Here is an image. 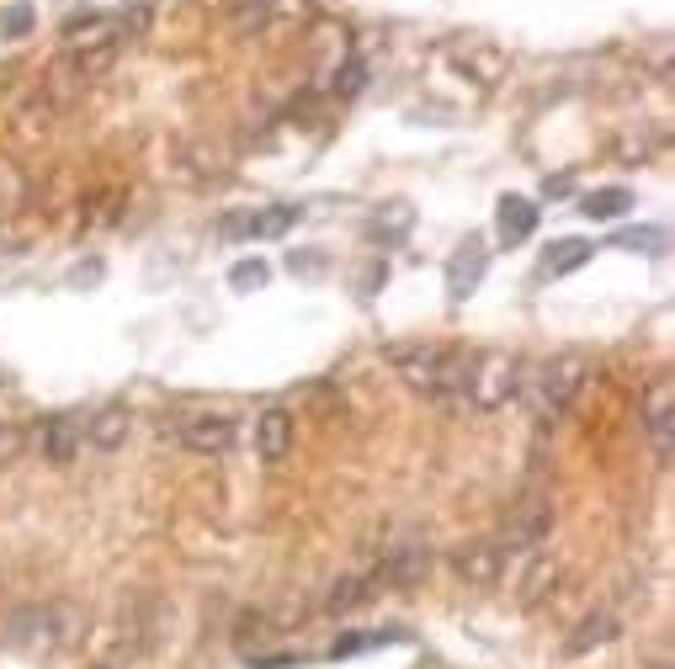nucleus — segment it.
<instances>
[{
  "label": "nucleus",
  "instance_id": "nucleus-4",
  "mask_svg": "<svg viewBox=\"0 0 675 669\" xmlns=\"http://www.w3.org/2000/svg\"><path fill=\"white\" fill-rule=\"evenodd\" d=\"M516 383H522V361L511 351H479L468 356V404L473 410H505L511 399H516Z\"/></svg>",
  "mask_w": 675,
  "mask_h": 669
},
{
  "label": "nucleus",
  "instance_id": "nucleus-7",
  "mask_svg": "<svg viewBox=\"0 0 675 669\" xmlns=\"http://www.w3.org/2000/svg\"><path fill=\"white\" fill-rule=\"evenodd\" d=\"M484 272H490L484 240H462V245L453 250V261H447V292H453V303L473 298V287L484 282Z\"/></svg>",
  "mask_w": 675,
  "mask_h": 669
},
{
  "label": "nucleus",
  "instance_id": "nucleus-9",
  "mask_svg": "<svg viewBox=\"0 0 675 669\" xmlns=\"http://www.w3.org/2000/svg\"><path fill=\"white\" fill-rule=\"evenodd\" d=\"M500 553L495 542H462L458 553H453V568H458V579L462 585H473V590H490L500 579Z\"/></svg>",
  "mask_w": 675,
  "mask_h": 669
},
{
  "label": "nucleus",
  "instance_id": "nucleus-16",
  "mask_svg": "<svg viewBox=\"0 0 675 669\" xmlns=\"http://www.w3.org/2000/svg\"><path fill=\"white\" fill-rule=\"evenodd\" d=\"M611 637H617V616H611V611H591V616L569 633L564 654H569V659H585L591 648H602V643H611Z\"/></svg>",
  "mask_w": 675,
  "mask_h": 669
},
{
  "label": "nucleus",
  "instance_id": "nucleus-11",
  "mask_svg": "<svg viewBox=\"0 0 675 669\" xmlns=\"http://www.w3.org/2000/svg\"><path fill=\"white\" fill-rule=\"evenodd\" d=\"M314 16V0H250L240 27H304Z\"/></svg>",
  "mask_w": 675,
  "mask_h": 669
},
{
  "label": "nucleus",
  "instance_id": "nucleus-12",
  "mask_svg": "<svg viewBox=\"0 0 675 669\" xmlns=\"http://www.w3.org/2000/svg\"><path fill=\"white\" fill-rule=\"evenodd\" d=\"M643 430H649V441H654V458L671 462V436H675V393L671 383H654L649 393V410H643Z\"/></svg>",
  "mask_w": 675,
  "mask_h": 669
},
{
  "label": "nucleus",
  "instance_id": "nucleus-19",
  "mask_svg": "<svg viewBox=\"0 0 675 669\" xmlns=\"http://www.w3.org/2000/svg\"><path fill=\"white\" fill-rule=\"evenodd\" d=\"M75 447H80V425L75 420H43V458L48 462H70L75 458Z\"/></svg>",
  "mask_w": 675,
  "mask_h": 669
},
{
  "label": "nucleus",
  "instance_id": "nucleus-30",
  "mask_svg": "<svg viewBox=\"0 0 675 669\" xmlns=\"http://www.w3.org/2000/svg\"><path fill=\"white\" fill-rule=\"evenodd\" d=\"M335 85H341V91H362V65H341Z\"/></svg>",
  "mask_w": 675,
  "mask_h": 669
},
{
  "label": "nucleus",
  "instance_id": "nucleus-26",
  "mask_svg": "<svg viewBox=\"0 0 675 669\" xmlns=\"http://www.w3.org/2000/svg\"><path fill=\"white\" fill-rule=\"evenodd\" d=\"M617 245H633V250L660 255V250L671 245V234H665V229H628V234H617Z\"/></svg>",
  "mask_w": 675,
  "mask_h": 669
},
{
  "label": "nucleus",
  "instance_id": "nucleus-29",
  "mask_svg": "<svg viewBox=\"0 0 675 669\" xmlns=\"http://www.w3.org/2000/svg\"><path fill=\"white\" fill-rule=\"evenodd\" d=\"M287 272H298V277H304V272H309V277H320L324 255H304V250H293V255H287Z\"/></svg>",
  "mask_w": 675,
  "mask_h": 669
},
{
  "label": "nucleus",
  "instance_id": "nucleus-13",
  "mask_svg": "<svg viewBox=\"0 0 675 669\" xmlns=\"http://www.w3.org/2000/svg\"><path fill=\"white\" fill-rule=\"evenodd\" d=\"M495 229H500V245H522V240H533L537 203H533V197H516V192H505V197L495 203Z\"/></svg>",
  "mask_w": 675,
  "mask_h": 669
},
{
  "label": "nucleus",
  "instance_id": "nucleus-3",
  "mask_svg": "<svg viewBox=\"0 0 675 669\" xmlns=\"http://www.w3.org/2000/svg\"><path fill=\"white\" fill-rule=\"evenodd\" d=\"M580 383H585V356H580V351H559V356H548V361H537L533 372L522 367V383H516V393H527V399H533L537 420H553L559 410H569V404H574Z\"/></svg>",
  "mask_w": 675,
  "mask_h": 669
},
{
  "label": "nucleus",
  "instance_id": "nucleus-15",
  "mask_svg": "<svg viewBox=\"0 0 675 669\" xmlns=\"http://www.w3.org/2000/svg\"><path fill=\"white\" fill-rule=\"evenodd\" d=\"M128 430H134V415L123 410V404H107L102 415H91V425L80 430L91 447H102V452H117L123 441H128Z\"/></svg>",
  "mask_w": 675,
  "mask_h": 669
},
{
  "label": "nucleus",
  "instance_id": "nucleus-17",
  "mask_svg": "<svg viewBox=\"0 0 675 669\" xmlns=\"http://www.w3.org/2000/svg\"><path fill=\"white\" fill-rule=\"evenodd\" d=\"M591 240H553L548 255H542V277H569V272H580L585 261H591Z\"/></svg>",
  "mask_w": 675,
  "mask_h": 669
},
{
  "label": "nucleus",
  "instance_id": "nucleus-1",
  "mask_svg": "<svg viewBox=\"0 0 675 669\" xmlns=\"http://www.w3.org/2000/svg\"><path fill=\"white\" fill-rule=\"evenodd\" d=\"M5 643L27 659H54L70 643H80V616L70 605H27L5 616Z\"/></svg>",
  "mask_w": 675,
  "mask_h": 669
},
{
  "label": "nucleus",
  "instance_id": "nucleus-6",
  "mask_svg": "<svg viewBox=\"0 0 675 669\" xmlns=\"http://www.w3.org/2000/svg\"><path fill=\"white\" fill-rule=\"evenodd\" d=\"M234 436H240V425L229 420V415H214V410L181 415V425H176V441L186 452H203V458H224L234 447Z\"/></svg>",
  "mask_w": 675,
  "mask_h": 669
},
{
  "label": "nucleus",
  "instance_id": "nucleus-2",
  "mask_svg": "<svg viewBox=\"0 0 675 669\" xmlns=\"http://www.w3.org/2000/svg\"><path fill=\"white\" fill-rule=\"evenodd\" d=\"M389 367L415 393L447 399L468 378V351H447V346H389Z\"/></svg>",
  "mask_w": 675,
  "mask_h": 669
},
{
  "label": "nucleus",
  "instance_id": "nucleus-14",
  "mask_svg": "<svg viewBox=\"0 0 675 669\" xmlns=\"http://www.w3.org/2000/svg\"><path fill=\"white\" fill-rule=\"evenodd\" d=\"M255 452H261V462H283L293 452V415H287L283 404L261 410V420H255Z\"/></svg>",
  "mask_w": 675,
  "mask_h": 669
},
{
  "label": "nucleus",
  "instance_id": "nucleus-23",
  "mask_svg": "<svg viewBox=\"0 0 675 669\" xmlns=\"http://www.w3.org/2000/svg\"><path fill=\"white\" fill-rule=\"evenodd\" d=\"M362 596H367V579H362V574H346V579H335V590H330V611H352Z\"/></svg>",
  "mask_w": 675,
  "mask_h": 669
},
{
  "label": "nucleus",
  "instance_id": "nucleus-18",
  "mask_svg": "<svg viewBox=\"0 0 675 669\" xmlns=\"http://www.w3.org/2000/svg\"><path fill=\"white\" fill-rule=\"evenodd\" d=\"M628 208H633V192H628V186H602V192H591V197L580 203V212L596 218V223H611V218H622Z\"/></svg>",
  "mask_w": 675,
  "mask_h": 669
},
{
  "label": "nucleus",
  "instance_id": "nucleus-10",
  "mask_svg": "<svg viewBox=\"0 0 675 669\" xmlns=\"http://www.w3.org/2000/svg\"><path fill=\"white\" fill-rule=\"evenodd\" d=\"M298 212L293 203H277V208H261V212H240V218H229L224 223V234H250V240H283L287 229L298 223Z\"/></svg>",
  "mask_w": 675,
  "mask_h": 669
},
{
  "label": "nucleus",
  "instance_id": "nucleus-25",
  "mask_svg": "<svg viewBox=\"0 0 675 669\" xmlns=\"http://www.w3.org/2000/svg\"><path fill=\"white\" fill-rule=\"evenodd\" d=\"M410 223H415V212L404 208V203H393V212H378V218H373V234H389V240H399Z\"/></svg>",
  "mask_w": 675,
  "mask_h": 669
},
{
  "label": "nucleus",
  "instance_id": "nucleus-31",
  "mask_svg": "<svg viewBox=\"0 0 675 669\" xmlns=\"http://www.w3.org/2000/svg\"><path fill=\"white\" fill-rule=\"evenodd\" d=\"M384 277H389V266H384V261H373V266L362 272V292H373V287L384 282Z\"/></svg>",
  "mask_w": 675,
  "mask_h": 669
},
{
  "label": "nucleus",
  "instance_id": "nucleus-24",
  "mask_svg": "<svg viewBox=\"0 0 675 669\" xmlns=\"http://www.w3.org/2000/svg\"><path fill=\"white\" fill-rule=\"evenodd\" d=\"M266 277H272L266 261H240V266L229 272V287H234V292H250V287H266Z\"/></svg>",
  "mask_w": 675,
  "mask_h": 669
},
{
  "label": "nucleus",
  "instance_id": "nucleus-22",
  "mask_svg": "<svg viewBox=\"0 0 675 669\" xmlns=\"http://www.w3.org/2000/svg\"><path fill=\"white\" fill-rule=\"evenodd\" d=\"M112 33H117V27H112V22H102V16H91V22H70V27H65L70 48H91V43L102 48V43H112Z\"/></svg>",
  "mask_w": 675,
  "mask_h": 669
},
{
  "label": "nucleus",
  "instance_id": "nucleus-27",
  "mask_svg": "<svg viewBox=\"0 0 675 669\" xmlns=\"http://www.w3.org/2000/svg\"><path fill=\"white\" fill-rule=\"evenodd\" d=\"M22 447H27V436H22V425H5V420H0V468H5V462H16V458H22Z\"/></svg>",
  "mask_w": 675,
  "mask_h": 669
},
{
  "label": "nucleus",
  "instance_id": "nucleus-5",
  "mask_svg": "<svg viewBox=\"0 0 675 669\" xmlns=\"http://www.w3.org/2000/svg\"><path fill=\"white\" fill-rule=\"evenodd\" d=\"M553 527V505L542 494H527L511 516H505V537H500V553H533L537 542Z\"/></svg>",
  "mask_w": 675,
  "mask_h": 669
},
{
  "label": "nucleus",
  "instance_id": "nucleus-28",
  "mask_svg": "<svg viewBox=\"0 0 675 669\" xmlns=\"http://www.w3.org/2000/svg\"><path fill=\"white\" fill-rule=\"evenodd\" d=\"M0 27H5L11 37H22L27 27H33V5H11V11L0 16Z\"/></svg>",
  "mask_w": 675,
  "mask_h": 669
},
{
  "label": "nucleus",
  "instance_id": "nucleus-21",
  "mask_svg": "<svg viewBox=\"0 0 675 669\" xmlns=\"http://www.w3.org/2000/svg\"><path fill=\"white\" fill-rule=\"evenodd\" d=\"M553 585H559V564H553V558H537V568L522 579V605H537Z\"/></svg>",
  "mask_w": 675,
  "mask_h": 669
},
{
  "label": "nucleus",
  "instance_id": "nucleus-20",
  "mask_svg": "<svg viewBox=\"0 0 675 669\" xmlns=\"http://www.w3.org/2000/svg\"><path fill=\"white\" fill-rule=\"evenodd\" d=\"M399 627H373V633H352V637H335L330 659H352V654H367V648H384V643H399Z\"/></svg>",
  "mask_w": 675,
  "mask_h": 669
},
{
  "label": "nucleus",
  "instance_id": "nucleus-8",
  "mask_svg": "<svg viewBox=\"0 0 675 669\" xmlns=\"http://www.w3.org/2000/svg\"><path fill=\"white\" fill-rule=\"evenodd\" d=\"M426 574H431V547L421 542V537H404L399 547H389V553H384V579H389V585H399V590L421 585Z\"/></svg>",
  "mask_w": 675,
  "mask_h": 669
}]
</instances>
